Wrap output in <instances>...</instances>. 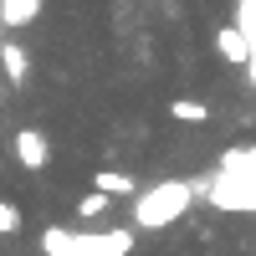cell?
Masks as SVG:
<instances>
[{"mask_svg":"<svg viewBox=\"0 0 256 256\" xmlns=\"http://www.w3.org/2000/svg\"><path fill=\"white\" fill-rule=\"evenodd\" d=\"M200 195L226 210V216H251L256 210V148L241 144V148H226L216 174H205V190Z\"/></svg>","mask_w":256,"mask_h":256,"instance_id":"cell-1","label":"cell"},{"mask_svg":"<svg viewBox=\"0 0 256 256\" xmlns=\"http://www.w3.org/2000/svg\"><path fill=\"white\" fill-rule=\"evenodd\" d=\"M205 180H159L148 190H134V226L138 230H164L180 216H190V205L200 200Z\"/></svg>","mask_w":256,"mask_h":256,"instance_id":"cell-2","label":"cell"},{"mask_svg":"<svg viewBox=\"0 0 256 256\" xmlns=\"http://www.w3.org/2000/svg\"><path fill=\"white\" fill-rule=\"evenodd\" d=\"M46 256H128L134 251V230L113 226V230H67V226H52L41 236Z\"/></svg>","mask_w":256,"mask_h":256,"instance_id":"cell-3","label":"cell"},{"mask_svg":"<svg viewBox=\"0 0 256 256\" xmlns=\"http://www.w3.org/2000/svg\"><path fill=\"white\" fill-rule=\"evenodd\" d=\"M16 159L26 164V169H41V164L52 159L46 134H41V128H20V134H16Z\"/></svg>","mask_w":256,"mask_h":256,"instance_id":"cell-4","label":"cell"},{"mask_svg":"<svg viewBox=\"0 0 256 256\" xmlns=\"http://www.w3.org/2000/svg\"><path fill=\"white\" fill-rule=\"evenodd\" d=\"M216 52H220L226 62H236V67H246V62H251V41H246L236 26H220V31H216Z\"/></svg>","mask_w":256,"mask_h":256,"instance_id":"cell-5","label":"cell"},{"mask_svg":"<svg viewBox=\"0 0 256 256\" xmlns=\"http://www.w3.org/2000/svg\"><path fill=\"white\" fill-rule=\"evenodd\" d=\"M0 67H6V77H10V82H26V72H31L26 46H16V41H0Z\"/></svg>","mask_w":256,"mask_h":256,"instance_id":"cell-6","label":"cell"},{"mask_svg":"<svg viewBox=\"0 0 256 256\" xmlns=\"http://www.w3.org/2000/svg\"><path fill=\"white\" fill-rule=\"evenodd\" d=\"M41 10V0H0V20H6V31L10 26H31Z\"/></svg>","mask_w":256,"mask_h":256,"instance_id":"cell-7","label":"cell"},{"mask_svg":"<svg viewBox=\"0 0 256 256\" xmlns=\"http://www.w3.org/2000/svg\"><path fill=\"white\" fill-rule=\"evenodd\" d=\"M92 184L102 190V195H134V180H128V174H118V169H102V174H92Z\"/></svg>","mask_w":256,"mask_h":256,"instance_id":"cell-8","label":"cell"},{"mask_svg":"<svg viewBox=\"0 0 256 256\" xmlns=\"http://www.w3.org/2000/svg\"><path fill=\"white\" fill-rule=\"evenodd\" d=\"M108 205H113V195H102V190H92V195H88V200L77 205V216H82V220H98V216H108Z\"/></svg>","mask_w":256,"mask_h":256,"instance_id":"cell-9","label":"cell"},{"mask_svg":"<svg viewBox=\"0 0 256 256\" xmlns=\"http://www.w3.org/2000/svg\"><path fill=\"white\" fill-rule=\"evenodd\" d=\"M169 113H174L180 123H205V102H190V98H180Z\"/></svg>","mask_w":256,"mask_h":256,"instance_id":"cell-10","label":"cell"},{"mask_svg":"<svg viewBox=\"0 0 256 256\" xmlns=\"http://www.w3.org/2000/svg\"><path fill=\"white\" fill-rule=\"evenodd\" d=\"M10 230H20V210L10 200H0V236H10Z\"/></svg>","mask_w":256,"mask_h":256,"instance_id":"cell-11","label":"cell"},{"mask_svg":"<svg viewBox=\"0 0 256 256\" xmlns=\"http://www.w3.org/2000/svg\"><path fill=\"white\" fill-rule=\"evenodd\" d=\"M0 36H6V20H0Z\"/></svg>","mask_w":256,"mask_h":256,"instance_id":"cell-12","label":"cell"}]
</instances>
